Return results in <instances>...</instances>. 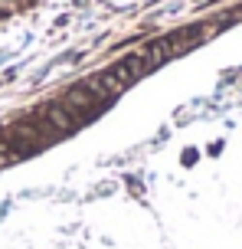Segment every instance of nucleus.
<instances>
[{
	"label": "nucleus",
	"instance_id": "f257e3e1",
	"mask_svg": "<svg viewBox=\"0 0 242 249\" xmlns=\"http://www.w3.org/2000/svg\"><path fill=\"white\" fill-rule=\"evenodd\" d=\"M46 122H49V128H52V131L59 128L63 135H69L72 128H79V124L72 122L69 115H65V108H63V105H46Z\"/></svg>",
	"mask_w": 242,
	"mask_h": 249
}]
</instances>
